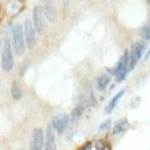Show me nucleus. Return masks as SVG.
<instances>
[{
    "mask_svg": "<svg viewBox=\"0 0 150 150\" xmlns=\"http://www.w3.org/2000/svg\"><path fill=\"white\" fill-rule=\"evenodd\" d=\"M0 56H1V68L4 71H10L14 67V56L11 51V41L5 35L0 40Z\"/></svg>",
    "mask_w": 150,
    "mask_h": 150,
    "instance_id": "f257e3e1",
    "label": "nucleus"
},
{
    "mask_svg": "<svg viewBox=\"0 0 150 150\" xmlns=\"http://www.w3.org/2000/svg\"><path fill=\"white\" fill-rule=\"evenodd\" d=\"M13 48L15 50V54L21 56L25 53V40H24V30L21 25H14L13 26Z\"/></svg>",
    "mask_w": 150,
    "mask_h": 150,
    "instance_id": "f03ea898",
    "label": "nucleus"
},
{
    "mask_svg": "<svg viewBox=\"0 0 150 150\" xmlns=\"http://www.w3.org/2000/svg\"><path fill=\"white\" fill-rule=\"evenodd\" d=\"M146 50V45H145V41H139L137 44H133L131 49L129 51V68L128 71H131L135 65L138 64V62L140 60V58L143 56V54Z\"/></svg>",
    "mask_w": 150,
    "mask_h": 150,
    "instance_id": "7ed1b4c3",
    "label": "nucleus"
},
{
    "mask_svg": "<svg viewBox=\"0 0 150 150\" xmlns=\"http://www.w3.org/2000/svg\"><path fill=\"white\" fill-rule=\"evenodd\" d=\"M33 25H34L35 30L39 34H44L46 26H45V15H44L43 6L38 5L33 10Z\"/></svg>",
    "mask_w": 150,
    "mask_h": 150,
    "instance_id": "20e7f679",
    "label": "nucleus"
},
{
    "mask_svg": "<svg viewBox=\"0 0 150 150\" xmlns=\"http://www.w3.org/2000/svg\"><path fill=\"white\" fill-rule=\"evenodd\" d=\"M128 68H129V50H125L124 54L120 56L119 62L116 63L115 67L109 69V74L114 75V76H118L121 73H129Z\"/></svg>",
    "mask_w": 150,
    "mask_h": 150,
    "instance_id": "39448f33",
    "label": "nucleus"
},
{
    "mask_svg": "<svg viewBox=\"0 0 150 150\" xmlns=\"http://www.w3.org/2000/svg\"><path fill=\"white\" fill-rule=\"evenodd\" d=\"M70 123V118L69 115L67 114H58L55 115L53 120H51V128H53V130H55L56 133L62 134L65 131V129L68 128V125Z\"/></svg>",
    "mask_w": 150,
    "mask_h": 150,
    "instance_id": "423d86ee",
    "label": "nucleus"
},
{
    "mask_svg": "<svg viewBox=\"0 0 150 150\" xmlns=\"http://www.w3.org/2000/svg\"><path fill=\"white\" fill-rule=\"evenodd\" d=\"M24 35H25V40L26 44L29 48H34L36 44V30L34 25H33V21L30 19H26L24 23Z\"/></svg>",
    "mask_w": 150,
    "mask_h": 150,
    "instance_id": "0eeeda50",
    "label": "nucleus"
},
{
    "mask_svg": "<svg viewBox=\"0 0 150 150\" xmlns=\"http://www.w3.org/2000/svg\"><path fill=\"white\" fill-rule=\"evenodd\" d=\"M43 146H44V131L43 129L36 128L31 134L29 150H43Z\"/></svg>",
    "mask_w": 150,
    "mask_h": 150,
    "instance_id": "6e6552de",
    "label": "nucleus"
},
{
    "mask_svg": "<svg viewBox=\"0 0 150 150\" xmlns=\"http://www.w3.org/2000/svg\"><path fill=\"white\" fill-rule=\"evenodd\" d=\"M45 150H56L55 133L50 124L46 126V130H45Z\"/></svg>",
    "mask_w": 150,
    "mask_h": 150,
    "instance_id": "1a4fd4ad",
    "label": "nucleus"
},
{
    "mask_svg": "<svg viewBox=\"0 0 150 150\" xmlns=\"http://www.w3.org/2000/svg\"><path fill=\"white\" fill-rule=\"evenodd\" d=\"M129 128H130V124H129L128 118H121L119 120H116L115 124L112 125V134L118 135L121 133H125Z\"/></svg>",
    "mask_w": 150,
    "mask_h": 150,
    "instance_id": "9d476101",
    "label": "nucleus"
},
{
    "mask_svg": "<svg viewBox=\"0 0 150 150\" xmlns=\"http://www.w3.org/2000/svg\"><path fill=\"white\" fill-rule=\"evenodd\" d=\"M125 91H126V89H121L120 91H118L114 96H112V99L110 100V103H109V104L106 105V108H105V112H106V114H110V112H112V110H114L115 108L118 106L119 101H120L121 98H123V95L125 94Z\"/></svg>",
    "mask_w": 150,
    "mask_h": 150,
    "instance_id": "9b49d317",
    "label": "nucleus"
},
{
    "mask_svg": "<svg viewBox=\"0 0 150 150\" xmlns=\"http://www.w3.org/2000/svg\"><path fill=\"white\" fill-rule=\"evenodd\" d=\"M43 10H44V15L45 18L48 19L50 23H54L56 20V15H58V11H56V8L50 3H46L45 5L43 6Z\"/></svg>",
    "mask_w": 150,
    "mask_h": 150,
    "instance_id": "f8f14e48",
    "label": "nucleus"
},
{
    "mask_svg": "<svg viewBox=\"0 0 150 150\" xmlns=\"http://www.w3.org/2000/svg\"><path fill=\"white\" fill-rule=\"evenodd\" d=\"M110 83V75L109 74H103L100 76L96 78V88L99 89L100 91H104L105 89L108 88Z\"/></svg>",
    "mask_w": 150,
    "mask_h": 150,
    "instance_id": "ddd939ff",
    "label": "nucleus"
},
{
    "mask_svg": "<svg viewBox=\"0 0 150 150\" xmlns=\"http://www.w3.org/2000/svg\"><path fill=\"white\" fill-rule=\"evenodd\" d=\"M85 103L89 106H96V99H95V94H94V89L91 85H89L85 89Z\"/></svg>",
    "mask_w": 150,
    "mask_h": 150,
    "instance_id": "4468645a",
    "label": "nucleus"
},
{
    "mask_svg": "<svg viewBox=\"0 0 150 150\" xmlns=\"http://www.w3.org/2000/svg\"><path fill=\"white\" fill-rule=\"evenodd\" d=\"M10 93H11V96L14 100H19L23 96V91H21L20 85L18 84V81H15V80L13 81L11 88H10Z\"/></svg>",
    "mask_w": 150,
    "mask_h": 150,
    "instance_id": "2eb2a0df",
    "label": "nucleus"
},
{
    "mask_svg": "<svg viewBox=\"0 0 150 150\" xmlns=\"http://www.w3.org/2000/svg\"><path fill=\"white\" fill-rule=\"evenodd\" d=\"M84 110H85V105H84L83 103H80V104H78V105H75V108H74L73 111H71V120H78L83 115Z\"/></svg>",
    "mask_w": 150,
    "mask_h": 150,
    "instance_id": "dca6fc26",
    "label": "nucleus"
},
{
    "mask_svg": "<svg viewBox=\"0 0 150 150\" xmlns=\"http://www.w3.org/2000/svg\"><path fill=\"white\" fill-rule=\"evenodd\" d=\"M94 145H95V149L96 150H110V145L108 144L105 140H103V139L96 140Z\"/></svg>",
    "mask_w": 150,
    "mask_h": 150,
    "instance_id": "f3484780",
    "label": "nucleus"
},
{
    "mask_svg": "<svg viewBox=\"0 0 150 150\" xmlns=\"http://www.w3.org/2000/svg\"><path fill=\"white\" fill-rule=\"evenodd\" d=\"M110 125H111V120H105L104 123H101V125L99 126V130H106V129H109L110 128Z\"/></svg>",
    "mask_w": 150,
    "mask_h": 150,
    "instance_id": "a211bd4d",
    "label": "nucleus"
},
{
    "mask_svg": "<svg viewBox=\"0 0 150 150\" xmlns=\"http://www.w3.org/2000/svg\"><path fill=\"white\" fill-rule=\"evenodd\" d=\"M91 146H93V143L91 142H86V143H84L78 150H90Z\"/></svg>",
    "mask_w": 150,
    "mask_h": 150,
    "instance_id": "6ab92c4d",
    "label": "nucleus"
},
{
    "mask_svg": "<svg viewBox=\"0 0 150 150\" xmlns=\"http://www.w3.org/2000/svg\"><path fill=\"white\" fill-rule=\"evenodd\" d=\"M126 75H128V73H121V74H119L118 76H115V81L116 83H121L123 80H125Z\"/></svg>",
    "mask_w": 150,
    "mask_h": 150,
    "instance_id": "aec40b11",
    "label": "nucleus"
},
{
    "mask_svg": "<svg viewBox=\"0 0 150 150\" xmlns=\"http://www.w3.org/2000/svg\"><path fill=\"white\" fill-rule=\"evenodd\" d=\"M139 104H140V98L139 96H135V98H133V100H131V108H138L139 106Z\"/></svg>",
    "mask_w": 150,
    "mask_h": 150,
    "instance_id": "412c9836",
    "label": "nucleus"
},
{
    "mask_svg": "<svg viewBox=\"0 0 150 150\" xmlns=\"http://www.w3.org/2000/svg\"><path fill=\"white\" fill-rule=\"evenodd\" d=\"M143 36H144V39H145V40H150V25L146 26V28L144 29Z\"/></svg>",
    "mask_w": 150,
    "mask_h": 150,
    "instance_id": "4be33fe9",
    "label": "nucleus"
},
{
    "mask_svg": "<svg viewBox=\"0 0 150 150\" xmlns=\"http://www.w3.org/2000/svg\"><path fill=\"white\" fill-rule=\"evenodd\" d=\"M149 58H150V49L148 50V53H146V54H145V60H148Z\"/></svg>",
    "mask_w": 150,
    "mask_h": 150,
    "instance_id": "5701e85b",
    "label": "nucleus"
},
{
    "mask_svg": "<svg viewBox=\"0 0 150 150\" xmlns=\"http://www.w3.org/2000/svg\"><path fill=\"white\" fill-rule=\"evenodd\" d=\"M149 4H150V1H149Z\"/></svg>",
    "mask_w": 150,
    "mask_h": 150,
    "instance_id": "b1692460",
    "label": "nucleus"
}]
</instances>
